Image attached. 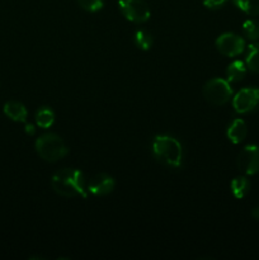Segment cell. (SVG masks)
<instances>
[{
  "label": "cell",
  "mask_w": 259,
  "mask_h": 260,
  "mask_svg": "<svg viewBox=\"0 0 259 260\" xmlns=\"http://www.w3.org/2000/svg\"><path fill=\"white\" fill-rule=\"evenodd\" d=\"M245 63L249 70L255 74H259V42H254L249 45Z\"/></svg>",
  "instance_id": "15"
},
{
  "label": "cell",
  "mask_w": 259,
  "mask_h": 260,
  "mask_svg": "<svg viewBox=\"0 0 259 260\" xmlns=\"http://www.w3.org/2000/svg\"><path fill=\"white\" fill-rule=\"evenodd\" d=\"M243 33L248 40H259V22L254 19H248L243 23Z\"/></svg>",
  "instance_id": "18"
},
{
  "label": "cell",
  "mask_w": 259,
  "mask_h": 260,
  "mask_svg": "<svg viewBox=\"0 0 259 260\" xmlns=\"http://www.w3.org/2000/svg\"><path fill=\"white\" fill-rule=\"evenodd\" d=\"M230 188L234 197L238 198V200H241V198L245 197L249 193V190H250V182H249V179L246 177L240 175V177H236L231 180Z\"/></svg>",
  "instance_id": "13"
},
{
  "label": "cell",
  "mask_w": 259,
  "mask_h": 260,
  "mask_svg": "<svg viewBox=\"0 0 259 260\" xmlns=\"http://www.w3.org/2000/svg\"><path fill=\"white\" fill-rule=\"evenodd\" d=\"M36 123L40 128H50L55 123V112L50 107H41L36 112Z\"/></svg>",
  "instance_id": "14"
},
{
  "label": "cell",
  "mask_w": 259,
  "mask_h": 260,
  "mask_svg": "<svg viewBox=\"0 0 259 260\" xmlns=\"http://www.w3.org/2000/svg\"><path fill=\"white\" fill-rule=\"evenodd\" d=\"M203 5L208 9H218L228 3V0H203Z\"/></svg>",
  "instance_id": "20"
},
{
  "label": "cell",
  "mask_w": 259,
  "mask_h": 260,
  "mask_svg": "<svg viewBox=\"0 0 259 260\" xmlns=\"http://www.w3.org/2000/svg\"><path fill=\"white\" fill-rule=\"evenodd\" d=\"M118 8L128 22L141 24L151 17V10L145 0H118Z\"/></svg>",
  "instance_id": "5"
},
{
  "label": "cell",
  "mask_w": 259,
  "mask_h": 260,
  "mask_svg": "<svg viewBox=\"0 0 259 260\" xmlns=\"http://www.w3.org/2000/svg\"><path fill=\"white\" fill-rule=\"evenodd\" d=\"M35 149L38 156L47 162H56L69 154V147L58 135L53 132L43 134L36 140Z\"/></svg>",
  "instance_id": "3"
},
{
  "label": "cell",
  "mask_w": 259,
  "mask_h": 260,
  "mask_svg": "<svg viewBox=\"0 0 259 260\" xmlns=\"http://www.w3.org/2000/svg\"><path fill=\"white\" fill-rule=\"evenodd\" d=\"M233 108L239 114H248L259 109V89L245 88L233 96Z\"/></svg>",
  "instance_id": "6"
},
{
  "label": "cell",
  "mask_w": 259,
  "mask_h": 260,
  "mask_svg": "<svg viewBox=\"0 0 259 260\" xmlns=\"http://www.w3.org/2000/svg\"><path fill=\"white\" fill-rule=\"evenodd\" d=\"M134 42L140 50L149 51L151 50L152 45H154V38L146 30H137L134 36Z\"/></svg>",
  "instance_id": "16"
},
{
  "label": "cell",
  "mask_w": 259,
  "mask_h": 260,
  "mask_svg": "<svg viewBox=\"0 0 259 260\" xmlns=\"http://www.w3.org/2000/svg\"><path fill=\"white\" fill-rule=\"evenodd\" d=\"M86 180L83 173L74 168H63L51 178V187L53 192L61 197H88Z\"/></svg>",
  "instance_id": "1"
},
{
  "label": "cell",
  "mask_w": 259,
  "mask_h": 260,
  "mask_svg": "<svg viewBox=\"0 0 259 260\" xmlns=\"http://www.w3.org/2000/svg\"><path fill=\"white\" fill-rule=\"evenodd\" d=\"M246 63L244 61L236 60L233 61L230 65L226 69V80L229 83H238V81H241L246 75Z\"/></svg>",
  "instance_id": "12"
},
{
  "label": "cell",
  "mask_w": 259,
  "mask_h": 260,
  "mask_svg": "<svg viewBox=\"0 0 259 260\" xmlns=\"http://www.w3.org/2000/svg\"><path fill=\"white\" fill-rule=\"evenodd\" d=\"M152 154L157 161L167 167H182L183 146L175 137L169 135H157L152 141Z\"/></svg>",
  "instance_id": "2"
},
{
  "label": "cell",
  "mask_w": 259,
  "mask_h": 260,
  "mask_svg": "<svg viewBox=\"0 0 259 260\" xmlns=\"http://www.w3.org/2000/svg\"><path fill=\"white\" fill-rule=\"evenodd\" d=\"M246 135H248V127H246L245 121H243L241 118L234 119L230 126L228 127V131H226L228 139L235 145L241 144L245 140Z\"/></svg>",
  "instance_id": "11"
},
{
  "label": "cell",
  "mask_w": 259,
  "mask_h": 260,
  "mask_svg": "<svg viewBox=\"0 0 259 260\" xmlns=\"http://www.w3.org/2000/svg\"><path fill=\"white\" fill-rule=\"evenodd\" d=\"M202 94L212 106H223L233 98V88L226 79L213 78L203 85Z\"/></svg>",
  "instance_id": "4"
},
{
  "label": "cell",
  "mask_w": 259,
  "mask_h": 260,
  "mask_svg": "<svg viewBox=\"0 0 259 260\" xmlns=\"http://www.w3.org/2000/svg\"><path fill=\"white\" fill-rule=\"evenodd\" d=\"M88 192L91 193L93 196H98V197H103V196L111 194L116 188V180L113 177L106 174V173H101L96 174L89 180Z\"/></svg>",
  "instance_id": "9"
},
{
  "label": "cell",
  "mask_w": 259,
  "mask_h": 260,
  "mask_svg": "<svg viewBox=\"0 0 259 260\" xmlns=\"http://www.w3.org/2000/svg\"><path fill=\"white\" fill-rule=\"evenodd\" d=\"M3 112L9 119L14 122L25 123L28 117V111L23 103L18 101H8L3 107Z\"/></svg>",
  "instance_id": "10"
},
{
  "label": "cell",
  "mask_w": 259,
  "mask_h": 260,
  "mask_svg": "<svg viewBox=\"0 0 259 260\" xmlns=\"http://www.w3.org/2000/svg\"><path fill=\"white\" fill-rule=\"evenodd\" d=\"M234 4L248 15H259V0H233Z\"/></svg>",
  "instance_id": "17"
},
{
  "label": "cell",
  "mask_w": 259,
  "mask_h": 260,
  "mask_svg": "<svg viewBox=\"0 0 259 260\" xmlns=\"http://www.w3.org/2000/svg\"><path fill=\"white\" fill-rule=\"evenodd\" d=\"M251 216H253L254 220L259 221V206H258V207L253 208V211H251Z\"/></svg>",
  "instance_id": "21"
},
{
  "label": "cell",
  "mask_w": 259,
  "mask_h": 260,
  "mask_svg": "<svg viewBox=\"0 0 259 260\" xmlns=\"http://www.w3.org/2000/svg\"><path fill=\"white\" fill-rule=\"evenodd\" d=\"M79 7L88 13H96L103 9L104 0H78Z\"/></svg>",
  "instance_id": "19"
},
{
  "label": "cell",
  "mask_w": 259,
  "mask_h": 260,
  "mask_svg": "<svg viewBox=\"0 0 259 260\" xmlns=\"http://www.w3.org/2000/svg\"><path fill=\"white\" fill-rule=\"evenodd\" d=\"M25 132H27L28 135L35 134V128H33L32 124H27V126H25Z\"/></svg>",
  "instance_id": "22"
},
{
  "label": "cell",
  "mask_w": 259,
  "mask_h": 260,
  "mask_svg": "<svg viewBox=\"0 0 259 260\" xmlns=\"http://www.w3.org/2000/svg\"><path fill=\"white\" fill-rule=\"evenodd\" d=\"M239 170L245 175H254L259 173V146L248 145L239 154L236 160Z\"/></svg>",
  "instance_id": "8"
},
{
  "label": "cell",
  "mask_w": 259,
  "mask_h": 260,
  "mask_svg": "<svg viewBox=\"0 0 259 260\" xmlns=\"http://www.w3.org/2000/svg\"><path fill=\"white\" fill-rule=\"evenodd\" d=\"M215 45L218 52L226 57H236V56L241 55L245 50L244 38L231 32H226L218 36Z\"/></svg>",
  "instance_id": "7"
}]
</instances>
